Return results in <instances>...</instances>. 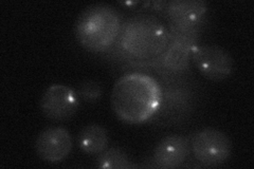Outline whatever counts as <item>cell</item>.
<instances>
[{"label":"cell","mask_w":254,"mask_h":169,"mask_svg":"<svg viewBox=\"0 0 254 169\" xmlns=\"http://www.w3.org/2000/svg\"><path fill=\"white\" fill-rule=\"evenodd\" d=\"M121 20L115 7L105 3L89 5L75 22V36L85 49L106 51L120 34Z\"/></svg>","instance_id":"7a4b0ae2"},{"label":"cell","mask_w":254,"mask_h":169,"mask_svg":"<svg viewBox=\"0 0 254 169\" xmlns=\"http://www.w3.org/2000/svg\"><path fill=\"white\" fill-rule=\"evenodd\" d=\"M190 54L195 66L206 78L217 82L232 74L233 58L218 46H195Z\"/></svg>","instance_id":"5b68a950"},{"label":"cell","mask_w":254,"mask_h":169,"mask_svg":"<svg viewBox=\"0 0 254 169\" xmlns=\"http://www.w3.org/2000/svg\"><path fill=\"white\" fill-rule=\"evenodd\" d=\"M120 43L123 49L134 57L149 58L165 50L169 33L155 17L137 16L125 22Z\"/></svg>","instance_id":"3957f363"},{"label":"cell","mask_w":254,"mask_h":169,"mask_svg":"<svg viewBox=\"0 0 254 169\" xmlns=\"http://www.w3.org/2000/svg\"><path fill=\"white\" fill-rule=\"evenodd\" d=\"M189 155L186 138L178 134L165 136L154 150V161L158 167L176 168L185 162Z\"/></svg>","instance_id":"9c48e42d"},{"label":"cell","mask_w":254,"mask_h":169,"mask_svg":"<svg viewBox=\"0 0 254 169\" xmlns=\"http://www.w3.org/2000/svg\"><path fill=\"white\" fill-rule=\"evenodd\" d=\"M190 57V49L189 47L179 43H173L168 51L165 52L162 62L166 69L174 72H180L189 68Z\"/></svg>","instance_id":"8fae6325"},{"label":"cell","mask_w":254,"mask_h":169,"mask_svg":"<svg viewBox=\"0 0 254 169\" xmlns=\"http://www.w3.org/2000/svg\"><path fill=\"white\" fill-rule=\"evenodd\" d=\"M208 10L202 0H174L166 2L165 11L172 26L178 28H194Z\"/></svg>","instance_id":"ba28073f"},{"label":"cell","mask_w":254,"mask_h":169,"mask_svg":"<svg viewBox=\"0 0 254 169\" xmlns=\"http://www.w3.org/2000/svg\"><path fill=\"white\" fill-rule=\"evenodd\" d=\"M108 132L104 127L98 124L85 126L78 134V146L89 156L100 155L108 146Z\"/></svg>","instance_id":"30bf717a"},{"label":"cell","mask_w":254,"mask_h":169,"mask_svg":"<svg viewBox=\"0 0 254 169\" xmlns=\"http://www.w3.org/2000/svg\"><path fill=\"white\" fill-rule=\"evenodd\" d=\"M77 94L70 87L63 84L51 85L41 99L43 113L53 120H65L78 109Z\"/></svg>","instance_id":"8992f818"},{"label":"cell","mask_w":254,"mask_h":169,"mask_svg":"<svg viewBox=\"0 0 254 169\" xmlns=\"http://www.w3.org/2000/svg\"><path fill=\"white\" fill-rule=\"evenodd\" d=\"M111 107L128 124H141L152 117L161 103V88L152 76L130 73L119 78L111 92Z\"/></svg>","instance_id":"6da1fadb"},{"label":"cell","mask_w":254,"mask_h":169,"mask_svg":"<svg viewBox=\"0 0 254 169\" xmlns=\"http://www.w3.org/2000/svg\"><path fill=\"white\" fill-rule=\"evenodd\" d=\"M190 148L198 162L206 166H217L224 164L231 156L232 143L224 132L205 128L192 136Z\"/></svg>","instance_id":"277c9868"},{"label":"cell","mask_w":254,"mask_h":169,"mask_svg":"<svg viewBox=\"0 0 254 169\" xmlns=\"http://www.w3.org/2000/svg\"><path fill=\"white\" fill-rule=\"evenodd\" d=\"M97 166L102 169H130L134 165L125 152L119 148L105 149L99 155Z\"/></svg>","instance_id":"7c38bea8"},{"label":"cell","mask_w":254,"mask_h":169,"mask_svg":"<svg viewBox=\"0 0 254 169\" xmlns=\"http://www.w3.org/2000/svg\"><path fill=\"white\" fill-rule=\"evenodd\" d=\"M102 92L103 89L99 83L94 82V80H88V82H85L79 86L77 94L81 96L82 100L88 103H93L101 98Z\"/></svg>","instance_id":"4fadbf2b"},{"label":"cell","mask_w":254,"mask_h":169,"mask_svg":"<svg viewBox=\"0 0 254 169\" xmlns=\"http://www.w3.org/2000/svg\"><path fill=\"white\" fill-rule=\"evenodd\" d=\"M73 141L63 127H51L39 133L35 142L38 157L47 163L57 164L65 160L72 150Z\"/></svg>","instance_id":"52a82bcc"}]
</instances>
